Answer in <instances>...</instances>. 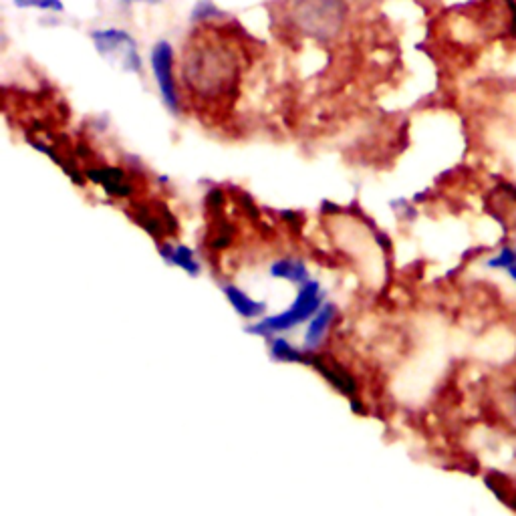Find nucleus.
Listing matches in <instances>:
<instances>
[{
  "instance_id": "8",
  "label": "nucleus",
  "mask_w": 516,
  "mask_h": 516,
  "mask_svg": "<svg viewBox=\"0 0 516 516\" xmlns=\"http://www.w3.org/2000/svg\"><path fill=\"white\" fill-rule=\"evenodd\" d=\"M224 293L228 297V301L232 303V307L236 309V313H240L246 319L258 317L265 311V303H256L252 299H248L242 291H238L236 287H224Z\"/></svg>"
},
{
  "instance_id": "7",
  "label": "nucleus",
  "mask_w": 516,
  "mask_h": 516,
  "mask_svg": "<svg viewBox=\"0 0 516 516\" xmlns=\"http://www.w3.org/2000/svg\"><path fill=\"white\" fill-rule=\"evenodd\" d=\"M87 176L101 184L107 194L111 196H127L129 194V184L125 180V174L117 168H99V170H89Z\"/></svg>"
},
{
  "instance_id": "12",
  "label": "nucleus",
  "mask_w": 516,
  "mask_h": 516,
  "mask_svg": "<svg viewBox=\"0 0 516 516\" xmlns=\"http://www.w3.org/2000/svg\"><path fill=\"white\" fill-rule=\"evenodd\" d=\"M490 269H502L510 275L512 281H516V248H502L498 256L488 261Z\"/></svg>"
},
{
  "instance_id": "11",
  "label": "nucleus",
  "mask_w": 516,
  "mask_h": 516,
  "mask_svg": "<svg viewBox=\"0 0 516 516\" xmlns=\"http://www.w3.org/2000/svg\"><path fill=\"white\" fill-rule=\"evenodd\" d=\"M160 252L164 254V258H168L170 263L182 267L190 275H198L200 267L194 261V254H192L190 248H186V246H164V248H160Z\"/></svg>"
},
{
  "instance_id": "4",
  "label": "nucleus",
  "mask_w": 516,
  "mask_h": 516,
  "mask_svg": "<svg viewBox=\"0 0 516 516\" xmlns=\"http://www.w3.org/2000/svg\"><path fill=\"white\" fill-rule=\"evenodd\" d=\"M321 287L315 281H307L303 283V289L299 293V297L295 299L293 307L277 317H269L263 323H258L254 327H250V333H258V335H275L281 331H287L291 327H297L299 323H303L305 319H309L311 315L317 313V309L321 307Z\"/></svg>"
},
{
  "instance_id": "2",
  "label": "nucleus",
  "mask_w": 516,
  "mask_h": 516,
  "mask_svg": "<svg viewBox=\"0 0 516 516\" xmlns=\"http://www.w3.org/2000/svg\"><path fill=\"white\" fill-rule=\"evenodd\" d=\"M345 0H297L293 7L295 25L311 37L331 39L345 23Z\"/></svg>"
},
{
  "instance_id": "3",
  "label": "nucleus",
  "mask_w": 516,
  "mask_h": 516,
  "mask_svg": "<svg viewBox=\"0 0 516 516\" xmlns=\"http://www.w3.org/2000/svg\"><path fill=\"white\" fill-rule=\"evenodd\" d=\"M97 53L115 67L129 73L142 71V57L136 39L121 29H99L91 33Z\"/></svg>"
},
{
  "instance_id": "17",
  "label": "nucleus",
  "mask_w": 516,
  "mask_h": 516,
  "mask_svg": "<svg viewBox=\"0 0 516 516\" xmlns=\"http://www.w3.org/2000/svg\"><path fill=\"white\" fill-rule=\"evenodd\" d=\"M512 412H514V416H516V387L512 390Z\"/></svg>"
},
{
  "instance_id": "1",
  "label": "nucleus",
  "mask_w": 516,
  "mask_h": 516,
  "mask_svg": "<svg viewBox=\"0 0 516 516\" xmlns=\"http://www.w3.org/2000/svg\"><path fill=\"white\" fill-rule=\"evenodd\" d=\"M184 75L190 89L214 97L234 83L236 63L222 45L202 41L188 51Z\"/></svg>"
},
{
  "instance_id": "15",
  "label": "nucleus",
  "mask_w": 516,
  "mask_h": 516,
  "mask_svg": "<svg viewBox=\"0 0 516 516\" xmlns=\"http://www.w3.org/2000/svg\"><path fill=\"white\" fill-rule=\"evenodd\" d=\"M273 357L283 359V361H305V357L299 351H295L285 339H275Z\"/></svg>"
},
{
  "instance_id": "9",
  "label": "nucleus",
  "mask_w": 516,
  "mask_h": 516,
  "mask_svg": "<svg viewBox=\"0 0 516 516\" xmlns=\"http://www.w3.org/2000/svg\"><path fill=\"white\" fill-rule=\"evenodd\" d=\"M271 273H273V277L287 279L291 283H307L309 281V273H307L305 265L291 261V258H283V261L275 263L271 267Z\"/></svg>"
},
{
  "instance_id": "6",
  "label": "nucleus",
  "mask_w": 516,
  "mask_h": 516,
  "mask_svg": "<svg viewBox=\"0 0 516 516\" xmlns=\"http://www.w3.org/2000/svg\"><path fill=\"white\" fill-rule=\"evenodd\" d=\"M305 363H311L313 367H317L321 371V375H325L341 394H345L349 398H355V381L351 379V375H347V371L339 369V365H329L321 357H317V359H307L305 357Z\"/></svg>"
},
{
  "instance_id": "5",
  "label": "nucleus",
  "mask_w": 516,
  "mask_h": 516,
  "mask_svg": "<svg viewBox=\"0 0 516 516\" xmlns=\"http://www.w3.org/2000/svg\"><path fill=\"white\" fill-rule=\"evenodd\" d=\"M152 69L166 107L172 113H178L180 101H178V89L174 81V49L168 41H160L152 49Z\"/></svg>"
},
{
  "instance_id": "16",
  "label": "nucleus",
  "mask_w": 516,
  "mask_h": 516,
  "mask_svg": "<svg viewBox=\"0 0 516 516\" xmlns=\"http://www.w3.org/2000/svg\"><path fill=\"white\" fill-rule=\"evenodd\" d=\"M123 5H132V3H148V5H158L162 0H121Z\"/></svg>"
},
{
  "instance_id": "13",
  "label": "nucleus",
  "mask_w": 516,
  "mask_h": 516,
  "mask_svg": "<svg viewBox=\"0 0 516 516\" xmlns=\"http://www.w3.org/2000/svg\"><path fill=\"white\" fill-rule=\"evenodd\" d=\"M15 7L19 9H39L49 13H63V0H15Z\"/></svg>"
},
{
  "instance_id": "10",
  "label": "nucleus",
  "mask_w": 516,
  "mask_h": 516,
  "mask_svg": "<svg viewBox=\"0 0 516 516\" xmlns=\"http://www.w3.org/2000/svg\"><path fill=\"white\" fill-rule=\"evenodd\" d=\"M333 317H335V305H325V307L313 317V321H311V325H309V331H307V345H309V347L319 345V341L323 339V335H325L327 327L331 325Z\"/></svg>"
},
{
  "instance_id": "14",
  "label": "nucleus",
  "mask_w": 516,
  "mask_h": 516,
  "mask_svg": "<svg viewBox=\"0 0 516 516\" xmlns=\"http://www.w3.org/2000/svg\"><path fill=\"white\" fill-rule=\"evenodd\" d=\"M214 17H222V11L214 5V0H198L192 9V21H208Z\"/></svg>"
}]
</instances>
